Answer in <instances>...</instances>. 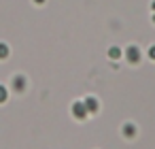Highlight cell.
<instances>
[{
  "label": "cell",
  "instance_id": "cell-1",
  "mask_svg": "<svg viewBox=\"0 0 155 149\" xmlns=\"http://www.w3.org/2000/svg\"><path fill=\"white\" fill-rule=\"evenodd\" d=\"M72 115H74L77 119H85V115H87L85 104H83V102H74V104H72Z\"/></svg>",
  "mask_w": 155,
  "mask_h": 149
},
{
  "label": "cell",
  "instance_id": "cell-2",
  "mask_svg": "<svg viewBox=\"0 0 155 149\" xmlns=\"http://www.w3.org/2000/svg\"><path fill=\"white\" fill-rule=\"evenodd\" d=\"M125 58H127L132 64H136V62L140 60V49H138V47H127V49H125Z\"/></svg>",
  "mask_w": 155,
  "mask_h": 149
},
{
  "label": "cell",
  "instance_id": "cell-3",
  "mask_svg": "<svg viewBox=\"0 0 155 149\" xmlns=\"http://www.w3.org/2000/svg\"><path fill=\"white\" fill-rule=\"evenodd\" d=\"M13 90L15 92H24L26 90V77L24 75H15L13 77Z\"/></svg>",
  "mask_w": 155,
  "mask_h": 149
},
{
  "label": "cell",
  "instance_id": "cell-4",
  "mask_svg": "<svg viewBox=\"0 0 155 149\" xmlns=\"http://www.w3.org/2000/svg\"><path fill=\"white\" fill-rule=\"evenodd\" d=\"M83 104H85L87 113H96V111H98V100H96V98H91V96H89V98H85V102H83Z\"/></svg>",
  "mask_w": 155,
  "mask_h": 149
},
{
  "label": "cell",
  "instance_id": "cell-5",
  "mask_svg": "<svg viewBox=\"0 0 155 149\" xmlns=\"http://www.w3.org/2000/svg\"><path fill=\"white\" fill-rule=\"evenodd\" d=\"M123 134H125V136H134V134H136L134 124H125V126H123Z\"/></svg>",
  "mask_w": 155,
  "mask_h": 149
},
{
  "label": "cell",
  "instance_id": "cell-6",
  "mask_svg": "<svg viewBox=\"0 0 155 149\" xmlns=\"http://www.w3.org/2000/svg\"><path fill=\"white\" fill-rule=\"evenodd\" d=\"M9 58V47L5 43H0V60H7Z\"/></svg>",
  "mask_w": 155,
  "mask_h": 149
},
{
  "label": "cell",
  "instance_id": "cell-7",
  "mask_svg": "<svg viewBox=\"0 0 155 149\" xmlns=\"http://www.w3.org/2000/svg\"><path fill=\"white\" fill-rule=\"evenodd\" d=\"M108 56H110L113 60H117V58L121 56V49H119V47H110V49H108Z\"/></svg>",
  "mask_w": 155,
  "mask_h": 149
},
{
  "label": "cell",
  "instance_id": "cell-8",
  "mask_svg": "<svg viewBox=\"0 0 155 149\" xmlns=\"http://www.w3.org/2000/svg\"><path fill=\"white\" fill-rule=\"evenodd\" d=\"M7 96H9V94H7L5 85H0V102H5V100H7Z\"/></svg>",
  "mask_w": 155,
  "mask_h": 149
},
{
  "label": "cell",
  "instance_id": "cell-9",
  "mask_svg": "<svg viewBox=\"0 0 155 149\" xmlns=\"http://www.w3.org/2000/svg\"><path fill=\"white\" fill-rule=\"evenodd\" d=\"M149 58H151V60H155V45L149 49Z\"/></svg>",
  "mask_w": 155,
  "mask_h": 149
},
{
  "label": "cell",
  "instance_id": "cell-10",
  "mask_svg": "<svg viewBox=\"0 0 155 149\" xmlns=\"http://www.w3.org/2000/svg\"><path fill=\"white\" fill-rule=\"evenodd\" d=\"M34 2H36V5H43V2H45V0H34Z\"/></svg>",
  "mask_w": 155,
  "mask_h": 149
},
{
  "label": "cell",
  "instance_id": "cell-11",
  "mask_svg": "<svg viewBox=\"0 0 155 149\" xmlns=\"http://www.w3.org/2000/svg\"><path fill=\"white\" fill-rule=\"evenodd\" d=\"M151 7H153V11H155V0H153V2H151Z\"/></svg>",
  "mask_w": 155,
  "mask_h": 149
},
{
  "label": "cell",
  "instance_id": "cell-12",
  "mask_svg": "<svg viewBox=\"0 0 155 149\" xmlns=\"http://www.w3.org/2000/svg\"><path fill=\"white\" fill-rule=\"evenodd\" d=\"M153 22H155V17H153Z\"/></svg>",
  "mask_w": 155,
  "mask_h": 149
}]
</instances>
